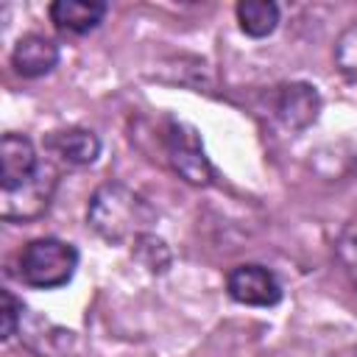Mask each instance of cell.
Instances as JSON below:
<instances>
[{
	"label": "cell",
	"mask_w": 357,
	"mask_h": 357,
	"mask_svg": "<svg viewBox=\"0 0 357 357\" xmlns=\"http://www.w3.org/2000/svg\"><path fill=\"white\" fill-rule=\"evenodd\" d=\"M86 223L100 240L123 245L151 234L156 223V209L131 187L109 181L92 192L86 206Z\"/></svg>",
	"instance_id": "cell-1"
},
{
	"label": "cell",
	"mask_w": 357,
	"mask_h": 357,
	"mask_svg": "<svg viewBox=\"0 0 357 357\" xmlns=\"http://www.w3.org/2000/svg\"><path fill=\"white\" fill-rule=\"evenodd\" d=\"M78 268V251L73 243L59 237L31 240L20 254V276L25 284L39 290L64 287Z\"/></svg>",
	"instance_id": "cell-2"
},
{
	"label": "cell",
	"mask_w": 357,
	"mask_h": 357,
	"mask_svg": "<svg viewBox=\"0 0 357 357\" xmlns=\"http://www.w3.org/2000/svg\"><path fill=\"white\" fill-rule=\"evenodd\" d=\"M56 187V170L39 165V170L14 190H0V218L3 220H28L47 209Z\"/></svg>",
	"instance_id": "cell-3"
},
{
	"label": "cell",
	"mask_w": 357,
	"mask_h": 357,
	"mask_svg": "<svg viewBox=\"0 0 357 357\" xmlns=\"http://www.w3.org/2000/svg\"><path fill=\"white\" fill-rule=\"evenodd\" d=\"M165 148H167V159L176 167V173L181 178H187L190 184H206L212 178L209 159L204 156L198 134L190 126L173 120L167 126V134H165Z\"/></svg>",
	"instance_id": "cell-4"
},
{
	"label": "cell",
	"mask_w": 357,
	"mask_h": 357,
	"mask_svg": "<svg viewBox=\"0 0 357 357\" xmlns=\"http://www.w3.org/2000/svg\"><path fill=\"white\" fill-rule=\"evenodd\" d=\"M226 290L237 304L248 307H273L282 298V284L279 279L265 268V265H237L226 276Z\"/></svg>",
	"instance_id": "cell-5"
},
{
	"label": "cell",
	"mask_w": 357,
	"mask_h": 357,
	"mask_svg": "<svg viewBox=\"0 0 357 357\" xmlns=\"http://www.w3.org/2000/svg\"><path fill=\"white\" fill-rule=\"evenodd\" d=\"M318 112H321V95L312 84L293 81V84L279 86L273 114L287 131H301L312 126L318 120Z\"/></svg>",
	"instance_id": "cell-6"
},
{
	"label": "cell",
	"mask_w": 357,
	"mask_h": 357,
	"mask_svg": "<svg viewBox=\"0 0 357 357\" xmlns=\"http://www.w3.org/2000/svg\"><path fill=\"white\" fill-rule=\"evenodd\" d=\"M39 156L31 145L28 137L20 134H6L0 142V187L14 190L25 184L36 170H39Z\"/></svg>",
	"instance_id": "cell-7"
},
{
	"label": "cell",
	"mask_w": 357,
	"mask_h": 357,
	"mask_svg": "<svg viewBox=\"0 0 357 357\" xmlns=\"http://www.w3.org/2000/svg\"><path fill=\"white\" fill-rule=\"evenodd\" d=\"M11 64L22 78L47 75L59 64V45L42 33H28L14 45Z\"/></svg>",
	"instance_id": "cell-8"
},
{
	"label": "cell",
	"mask_w": 357,
	"mask_h": 357,
	"mask_svg": "<svg viewBox=\"0 0 357 357\" xmlns=\"http://www.w3.org/2000/svg\"><path fill=\"white\" fill-rule=\"evenodd\" d=\"M106 14V3L100 0H56L50 6V20L59 31L86 33L100 25Z\"/></svg>",
	"instance_id": "cell-9"
},
{
	"label": "cell",
	"mask_w": 357,
	"mask_h": 357,
	"mask_svg": "<svg viewBox=\"0 0 357 357\" xmlns=\"http://www.w3.org/2000/svg\"><path fill=\"white\" fill-rule=\"evenodd\" d=\"M50 148L56 151V156H61L67 165H92L100 153V139L95 131L89 128H64L59 134H53Z\"/></svg>",
	"instance_id": "cell-10"
},
{
	"label": "cell",
	"mask_w": 357,
	"mask_h": 357,
	"mask_svg": "<svg viewBox=\"0 0 357 357\" xmlns=\"http://www.w3.org/2000/svg\"><path fill=\"white\" fill-rule=\"evenodd\" d=\"M237 22L248 36L262 39L279 25V6L273 0H243L237 3Z\"/></svg>",
	"instance_id": "cell-11"
},
{
	"label": "cell",
	"mask_w": 357,
	"mask_h": 357,
	"mask_svg": "<svg viewBox=\"0 0 357 357\" xmlns=\"http://www.w3.org/2000/svg\"><path fill=\"white\" fill-rule=\"evenodd\" d=\"M134 254L137 259L151 271V273H165L170 268V248L165 245V240H159L156 234H145L134 243Z\"/></svg>",
	"instance_id": "cell-12"
},
{
	"label": "cell",
	"mask_w": 357,
	"mask_h": 357,
	"mask_svg": "<svg viewBox=\"0 0 357 357\" xmlns=\"http://www.w3.org/2000/svg\"><path fill=\"white\" fill-rule=\"evenodd\" d=\"M335 64L340 67V73L357 84V22L349 25L335 45Z\"/></svg>",
	"instance_id": "cell-13"
},
{
	"label": "cell",
	"mask_w": 357,
	"mask_h": 357,
	"mask_svg": "<svg viewBox=\"0 0 357 357\" xmlns=\"http://www.w3.org/2000/svg\"><path fill=\"white\" fill-rule=\"evenodd\" d=\"M22 301L14 298L11 290L0 293V340H8L22 326Z\"/></svg>",
	"instance_id": "cell-14"
},
{
	"label": "cell",
	"mask_w": 357,
	"mask_h": 357,
	"mask_svg": "<svg viewBox=\"0 0 357 357\" xmlns=\"http://www.w3.org/2000/svg\"><path fill=\"white\" fill-rule=\"evenodd\" d=\"M337 257L346 265L351 282L357 284V220H351V223L343 226V231L337 237Z\"/></svg>",
	"instance_id": "cell-15"
},
{
	"label": "cell",
	"mask_w": 357,
	"mask_h": 357,
	"mask_svg": "<svg viewBox=\"0 0 357 357\" xmlns=\"http://www.w3.org/2000/svg\"><path fill=\"white\" fill-rule=\"evenodd\" d=\"M343 357H357V349H351V351H346Z\"/></svg>",
	"instance_id": "cell-16"
}]
</instances>
